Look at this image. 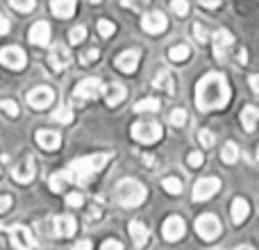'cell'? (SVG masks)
Returning a JSON list of instances; mask_svg holds the SVG:
<instances>
[{
    "label": "cell",
    "instance_id": "d590c367",
    "mask_svg": "<svg viewBox=\"0 0 259 250\" xmlns=\"http://www.w3.org/2000/svg\"><path fill=\"white\" fill-rule=\"evenodd\" d=\"M98 57H100V50H98V48H91V50H87V53L80 55V64L89 66V64H94Z\"/></svg>",
    "mask_w": 259,
    "mask_h": 250
},
{
    "label": "cell",
    "instance_id": "e575fe53",
    "mask_svg": "<svg viewBox=\"0 0 259 250\" xmlns=\"http://www.w3.org/2000/svg\"><path fill=\"white\" fill-rule=\"evenodd\" d=\"M189 116L184 109H173V114H170V125H175V128H182V125H187Z\"/></svg>",
    "mask_w": 259,
    "mask_h": 250
},
{
    "label": "cell",
    "instance_id": "9a60e30c",
    "mask_svg": "<svg viewBox=\"0 0 259 250\" xmlns=\"http://www.w3.org/2000/svg\"><path fill=\"white\" fill-rule=\"evenodd\" d=\"M139 62H141V53L139 50H123L116 57V68L123 73H134L139 68Z\"/></svg>",
    "mask_w": 259,
    "mask_h": 250
},
{
    "label": "cell",
    "instance_id": "4316f807",
    "mask_svg": "<svg viewBox=\"0 0 259 250\" xmlns=\"http://www.w3.org/2000/svg\"><path fill=\"white\" fill-rule=\"evenodd\" d=\"M221 159L225 161V164H234V161L239 159V146L234 141H228L223 146V152H221Z\"/></svg>",
    "mask_w": 259,
    "mask_h": 250
},
{
    "label": "cell",
    "instance_id": "83f0119b",
    "mask_svg": "<svg viewBox=\"0 0 259 250\" xmlns=\"http://www.w3.org/2000/svg\"><path fill=\"white\" fill-rule=\"evenodd\" d=\"M189 55H191V48H189L187 44H180V46H173L168 53V57L173 59V62H184V59H189Z\"/></svg>",
    "mask_w": 259,
    "mask_h": 250
},
{
    "label": "cell",
    "instance_id": "3957f363",
    "mask_svg": "<svg viewBox=\"0 0 259 250\" xmlns=\"http://www.w3.org/2000/svg\"><path fill=\"white\" fill-rule=\"evenodd\" d=\"M146 196H148V191L139 180L125 178V180H121L116 187V200L121 202L123 207H139L146 200Z\"/></svg>",
    "mask_w": 259,
    "mask_h": 250
},
{
    "label": "cell",
    "instance_id": "f1b7e54d",
    "mask_svg": "<svg viewBox=\"0 0 259 250\" xmlns=\"http://www.w3.org/2000/svg\"><path fill=\"white\" fill-rule=\"evenodd\" d=\"M161 187H164L166 193H173V196L182 193V182H180L178 178H164L161 180Z\"/></svg>",
    "mask_w": 259,
    "mask_h": 250
},
{
    "label": "cell",
    "instance_id": "ffe728a7",
    "mask_svg": "<svg viewBox=\"0 0 259 250\" xmlns=\"http://www.w3.org/2000/svg\"><path fill=\"white\" fill-rule=\"evenodd\" d=\"M127 232H130V237H132V241L137 248H143L148 243V239H150V230H148L143 223H139V221H132V223L127 225Z\"/></svg>",
    "mask_w": 259,
    "mask_h": 250
},
{
    "label": "cell",
    "instance_id": "44dd1931",
    "mask_svg": "<svg viewBox=\"0 0 259 250\" xmlns=\"http://www.w3.org/2000/svg\"><path fill=\"white\" fill-rule=\"evenodd\" d=\"M100 94H105V103L109 105V107H116V105H121L123 100H125V87L123 85H109V87H103V91Z\"/></svg>",
    "mask_w": 259,
    "mask_h": 250
},
{
    "label": "cell",
    "instance_id": "cb8c5ba5",
    "mask_svg": "<svg viewBox=\"0 0 259 250\" xmlns=\"http://www.w3.org/2000/svg\"><path fill=\"white\" fill-rule=\"evenodd\" d=\"M152 87H155V89H161L164 94H168V96L175 94L173 75H170V73H166V71H159V73H157L155 80H152Z\"/></svg>",
    "mask_w": 259,
    "mask_h": 250
},
{
    "label": "cell",
    "instance_id": "7a4b0ae2",
    "mask_svg": "<svg viewBox=\"0 0 259 250\" xmlns=\"http://www.w3.org/2000/svg\"><path fill=\"white\" fill-rule=\"evenodd\" d=\"M232 100V89L223 73H207L196 85V107L200 112H214L223 109Z\"/></svg>",
    "mask_w": 259,
    "mask_h": 250
},
{
    "label": "cell",
    "instance_id": "f6af8a7d",
    "mask_svg": "<svg viewBox=\"0 0 259 250\" xmlns=\"http://www.w3.org/2000/svg\"><path fill=\"white\" fill-rule=\"evenodd\" d=\"M71 250H94V243L87 241V239H82V241H77L75 246H73Z\"/></svg>",
    "mask_w": 259,
    "mask_h": 250
},
{
    "label": "cell",
    "instance_id": "d6a6232c",
    "mask_svg": "<svg viewBox=\"0 0 259 250\" xmlns=\"http://www.w3.org/2000/svg\"><path fill=\"white\" fill-rule=\"evenodd\" d=\"M98 32L103 39H107V36H112L114 32H116V25H114L112 21H107V18H100L98 21Z\"/></svg>",
    "mask_w": 259,
    "mask_h": 250
},
{
    "label": "cell",
    "instance_id": "b9f144b4",
    "mask_svg": "<svg viewBox=\"0 0 259 250\" xmlns=\"http://www.w3.org/2000/svg\"><path fill=\"white\" fill-rule=\"evenodd\" d=\"M100 250H123V243L118 239H107V241L100 246Z\"/></svg>",
    "mask_w": 259,
    "mask_h": 250
},
{
    "label": "cell",
    "instance_id": "f907efd6",
    "mask_svg": "<svg viewBox=\"0 0 259 250\" xmlns=\"http://www.w3.org/2000/svg\"><path fill=\"white\" fill-rule=\"evenodd\" d=\"M234 250H255V248H252V246H246V243H243V246H237Z\"/></svg>",
    "mask_w": 259,
    "mask_h": 250
},
{
    "label": "cell",
    "instance_id": "5b68a950",
    "mask_svg": "<svg viewBox=\"0 0 259 250\" xmlns=\"http://www.w3.org/2000/svg\"><path fill=\"white\" fill-rule=\"evenodd\" d=\"M196 232L205 241H214L221 234V221L216 214H200L196 221Z\"/></svg>",
    "mask_w": 259,
    "mask_h": 250
},
{
    "label": "cell",
    "instance_id": "c3c4849f",
    "mask_svg": "<svg viewBox=\"0 0 259 250\" xmlns=\"http://www.w3.org/2000/svg\"><path fill=\"white\" fill-rule=\"evenodd\" d=\"M139 5H141L139 0H123V7H134V9H137Z\"/></svg>",
    "mask_w": 259,
    "mask_h": 250
},
{
    "label": "cell",
    "instance_id": "d4e9b609",
    "mask_svg": "<svg viewBox=\"0 0 259 250\" xmlns=\"http://www.w3.org/2000/svg\"><path fill=\"white\" fill-rule=\"evenodd\" d=\"M257 118H259L257 107H255V105H248V107L241 112L243 130H246V132H255V128H257Z\"/></svg>",
    "mask_w": 259,
    "mask_h": 250
},
{
    "label": "cell",
    "instance_id": "603a6c76",
    "mask_svg": "<svg viewBox=\"0 0 259 250\" xmlns=\"http://www.w3.org/2000/svg\"><path fill=\"white\" fill-rule=\"evenodd\" d=\"M248 216H250V205H248V200L246 198H234L232 200V221L237 225H241Z\"/></svg>",
    "mask_w": 259,
    "mask_h": 250
},
{
    "label": "cell",
    "instance_id": "52a82bcc",
    "mask_svg": "<svg viewBox=\"0 0 259 250\" xmlns=\"http://www.w3.org/2000/svg\"><path fill=\"white\" fill-rule=\"evenodd\" d=\"M7 232H9V237H12V243L16 250H34L36 241H34V237H32L30 228L18 223V225H9Z\"/></svg>",
    "mask_w": 259,
    "mask_h": 250
},
{
    "label": "cell",
    "instance_id": "f35d334b",
    "mask_svg": "<svg viewBox=\"0 0 259 250\" xmlns=\"http://www.w3.org/2000/svg\"><path fill=\"white\" fill-rule=\"evenodd\" d=\"M82 202H84V196H82L80 191H71L66 196V205L68 207H82Z\"/></svg>",
    "mask_w": 259,
    "mask_h": 250
},
{
    "label": "cell",
    "instance_id": "7402d4cb",
    "mask_svg": "<svg viewBox=\"0 0 259 250\" xmlns=\"http://www.w3.org/2000/svg\"><path fill=\"white\" fill-rule=\"evenodd\" d=\"M50 12L57 18H71L75 14V0H50Z\"/></svg>",
    "mask_w": 259,
    "mask_h": 250
},
{
    "label": "cell",
    "instance_id": "d6986e66",
    "mask_svg": "<svg viewBox=\"0 0 259 250\" xmlns=\"http://www.w3.org/2000/svg\"><path fill=\"white\" fill-rule=\"evenodd\" d=\"M34 139L44 150H57V148L62 146V137H59V132H53V130H39V132L34 134Z\"/></svg>",
    "mask_w": 259,
    "mask_h": 250
},
{
    "label": "cell",
    "instance_id": "7bdbcfd3",
    "mask_svg": "<svg viewBox=\"0 0 259 250\" xmlns=\"http://www.w3.org/2000/svg\"><path fill=\"white\" fill-rule=\"evenodd\" d=\"M12 210V196H0V214Z\"/></svg>",
    "mask_w": 259,
    "mask_h": 250
},
{
    "label": "cell",
    "instance_id": "4fadbf2b",
    "mask_svg": "<svg viewBox=\"0 0 259 250\" xmlns=\"http://www.w3.org/2000/svg\"><path fill=\"white\" fill-rule=\"evenodd\" d=\"M211 39H214V53H216V59H219V62H223L225 55H228V50L232 48V44H234L232 32H230V30H216Z\"/></svg>",
    "mask_w": 259,
    "mask_h": 250
},
{
    "label": "cell",
    "instance_id": "277c9868",
    "mask_svg": "<svg viewBox=\"0 0 259 250\" xmlns=\"http://www.w3.org/2000/svg\"><path fill=\"white\" fill-rule=\"evenodd\" d=\"M132 137L137 139L139 143H148V146H150V143H157L164 137V130L155 121H139L132 125Z\"/></svg>",
    "mask_w": 259,
    "mask_h": 250
},
{
    "label": "cell",
    "instance_id": "5bb4252c",
    "mask_svg": "<svg viewBox=\"0 0 259 250\" xmlns=\"http://www.w3.org/2000/svg\"><path fill=\"white\" fill-rule=\"evenodd\" d=\"M34 173H36V169H34V157L32 155L25 157V164H18L12 169V178L18 184H30L34 180Z\"/></svg>",
    "mask_w": 259,
    "mask_h": 250
},
{
    "label": "cell",
    "instance_id": "ee69618b",
    "mask_svg": "<svg viewBox=\"0 0 259 250\" xmlns=\"http://www.w3.org/2000/svg\"><path fill=\"white\" fill-rule=\"evenodd\" d=\"M7 32H9V18L5 16L3 12H0V36L7 34Z\"/></svg>",
    "mask_w": 259,
    "mask_h": 250
},
{
    "label": "cell",
    "instance_id": "7dc6e473",
    "mask_svg": "<svg viewBox=\"0 0 259 250\" xmlns=\"http://www.w3.org/2000/svg\"><path fill=\"white\" fill-rule=\"evenodd\" d=\"M219 3H221V0H202V7L214 9V7H219Z\"/></svg>",
    "mask_w": 259,
    "mask_h": 250
},
{
    "label": "cell",
    "instance_id": "30bf717a",
    "mask_svg": "<svg viewBox=\"0 0 259 250\" xmlns=\"http://www.w3.org/2000/svg\"><path fill=\"white\" fill-rule=\"evenodd\" d=\"M55 100V91L50 87H34V89L27 94V105L34 109H46L50 107Z\"/></svg>",
    "mask_w": 259,
    "mask_h": 250
},
{
    "label": "cell",
    "instance_id": "816d5d0a",
    "mask_svg": "<svg viewBox=\"0 0 259 250\" xmlns=\"http://www.w3.org/2000/svg\"><path fill=\"white\" fill-rule=\"evenodd\" d=\"M89 3H96V5H98V3H100V0H89Z\"/></svg>",
    "mask_w": 259,
    "mask_h": 250
},
{
    "label": "cell",
    "instance_id": "e0dca14e",
    "mask_svg": "<svg viewBox=\"0 0 259 250\" xmlns=\"http://www.w3.org/2000/svg\"><path fill=\"white\" fill-rule=\"evenodd\" d=\"M55 234L57 237H73L77 232V221L73 219L71 214H62V216H55Z\"/></svg>",
    "mask_w": 259,
    "mask_h": 250
},
{
    "label": "cell",
    "instance_id": "484cf974",
    "mask_svg": "<svg viewBox=\"0 0 259 250\" xmlns=\"http://www.w3.org/2000/svg\"><path fill=\"white\" fill-rule=\"evenodd\" d=\"M159 107H161V103L157 98H143V100H139L137 105H134V112L137 114H146V112H159Z\"/></svg>",
    "mask_w": 259,
    "mask_h": 250
},
{
    "label": "cell",
    "instance_id": "836d02e7",
    "mask_svg": "<svg viewBox=\"0 0 259 250\" xmlns=\"http://www.w3.org/2000/svg\"><path fill=\"white\" fill-rule=\"evenodd\" d=\"M9 3H12V7L16 9V12L27 14V12H32V9H34L36 0H9Z\"/></svg>",
    "mask_w": 259,
    "mask_h": 250
},
{
    "label": "cell",
    "instance_id": "bcb514c9",
    "mask_svg": "<svg viewBox=\"0 0 259 250\" xmlns=\"http://www.w3.org/2000/svg\"><path fill=\"white\" fill-rule=\"evenodd\" d=\"M250 87L255 94H259V75H250Z\"/></svg>",
    "mask_w": 259,
    "mask_h": 250
},
{
    "label": "cell",
    "instance_id": "8d00e7d4",
    "mask_svg": "<svg viewBox=\"0 0 259 250\" xmlns=\"http://www.w3.org/2000/svg\"><path fill=\"white\" fill-rule=\"evenodd\" d=\"M198 141H200L202 148H211L216 141V137L209 132V130H200V134H198Z\"/></svg>",
    "mask_w": 259,
    "mask_h": 250
},
{
    "label": "cell",
    "instance_id": "74e56055",
    "mask_svg": "<svg viewBox=\"0 0 259 250\" xmlns=\"http://www.w3.org/2000/svg\"><path fill=\"white\" fill-rule=\"evenodd\" d=\"M170 7H173V12L178 14V16H187L189 14V3L187 0H170Z\"/></svg>",
    "mask_w": 259,
    "mask_h": 250
},
{
    "label": "cell",
    "instance_id": "681fc988",
    "mask_svg": "<svg viewBox=\"0 0 259 250\" xmlns=\"http://www.w3.org/2000/svg\"><path fill=\"white\" fill-rule=\"evenodd\" d=\"M248 62V53L246 50H239V64H246Z\"/></svg>",
    "mask_w": 259,
    "mask_h": 250
},
{
    "label": "cell",
    "instance_id": "60d3db41",
    "mask_svg": "<svg viewBox=\"0 0 259 250\" xmlns=\"http://www.w3.org/2000/svg\"><path fill=\"white\" fill-rule=\"evenodd\" d=\"M202 161H205V157H202V152H189L187 157V164L191 166V169H200Z\"/></svg>",
    "mask_w": 259,
    "mask_h": 250
},
{
    "label": "cell",
    "instance_id": "8fae6325",
    "mask_svg": "<svg viewBox=\"0 0 259 250\" xmlns=\"http://www.w3.org/2000/svg\"><path fill=\"white\" fill-rule=\"evenodd\" d=\"M184 232H187V225H184V221L180 216H168L164 221V225H161V237L166 241H178V239L184 237Z\"/></svg>",
    "mask_w": 259,
    "mask_h": 250
},
{
    "label": "cell",
    "instance_id": "ac0fdd59",
    "mask_svg": "<svg viewBox=\"0 0 259 250\" xmlns=\"http://www.w3.org/2000/svg\"><path fill=\"white\" fill-rule=\"evenodd\" d=\"M30 41L34 46H41V48H46V46L50 44V25L46 21H39L34 23V25L30 27Z\"/></svg>",
    "mask_w": 259,
    "mask_h": 250
},
{
    "label": "cell",
    "instance_id": "ab89813d",
    "mask_svg": "<svg viewBox=\"0 0 259 250\" xmlns=\"http://www.w3.org/2000/svg\"><path fill=\"white\" fill-rule=\"evenodd\" d=\"M193 36H196L198 44H207V41H209V34H207V30L200 25V23H196V25H193Z\"/></svg>",
    "mask_w": 259,
    "mask_h": 250
},
{
    "label": "cell",
    "instance_id": "ba28073f",
    "mask_svg": "<svg viewBox=\"0 0 259 250\" xmlns=\"http://www.w3.org/2000/svg\"><path fill=\"white\" fill-rule=\"evenodd\" d=\"M100 91H103V82H100L98 77H87V80L77 82V87H75V91H73V96H75V100L84 103V100L98 98Z\"/></svg>",
    "mask_w": 259,
    "mask_h": 250
},
{
    "label": "cell",
    "instance_id": "9c48e42d",
    "mask_svg": "<svg viewBox=\"0 0 259 250\" xmlns=\"http://www.w3.org/2000/svg\"><path fill=\"white\" fill-rule=\"evenodd\" d=\"M221 189V180L219 178H202L193 184V200L202 202V200H209L211 196H216Z\"/></svg>",
    "mask_w": 259,
    "mask_h": 250
},
{
    "label": "cell",
    "instance_id": "f546056e",
    "mask_svg": "<svg viewBox=\"0 0 259 250\" xmlns=\"http://www.w3.org/2000/svg\"><path fill=\"white\" fill-rule=\"evenodd\" d=\"M84 39H87V27H84V25H75L71 32H68V41H71L73 46L82 44Z\"/></svg>",
    "mask_w": 259,
    "mask_h": 250
},
{
    "label": "cell",
    "instance_id": "7c38bea8",
    "mask_svg": "<svg viewBox=\"0 0 259 250\" xmlns=\"http://www.w3.org/2000/svg\"><path fill=\"white\" fill-rule=\"evenodd\" d=\"M166 27H168V21L161 12H150L141 18V30L148 34H161Z\"/></svg>",
    "mask_w": 259,
    "mask_h": 250
},
{
    "label": "cell",
    "instance_id": "4dcf8cb0",
    "mask_svg": "<svg viewBox=\"0 0 259 250\" xmlns=\"http://www.w3.org/2000/svg\"><path fill=\"white\" fill-rule=\"evenodd\" d=\"M53 118H55V121H59V123H64V125L71 123L73 121V109L68 107V105H62V107L53 114Z\"/></svg>",
    "mask_w": 259,
    "mask_h": 250
},
{
    "label": "cell",
    "instance_id": "1f68e13d",
    "mask_svg": "<svg viewBox=\"0 0 259 250\" xmlns=\"http://www.w3.org/2000/svg\"><path fill=\"white\" fill-rule=\"evenodd\" d=\"M0 112L3 114H7V116H18V112H21V109H18V105L14 103V100H9V98H5V100H0Z\"/></svg>",
    "mask_w": 259,
    "mask_h": 250
},
{
    "label": "cell",
    "instance_id": "6da1fadb",
    "mask_svg": "<svg viewBox=\"0 0 259 250\" xmlns=\"http://www.w3.org/2000/svg\"><path fill=\"white\" fill-rule=\"evenodd\" d=\"M114 157V152H96V155H87V157H80V159L71 161L64 171L59 173H53L50 175V189L55 193L64 191L66 184H77V187H84L96 173L107 166V161Z\"/></svg>",
    "mask_w": 259,
    "mask_h": 250
},
{
    "label": "cell",
    "instance_id": "2e32d148",
    "mask_svg": "<svg viewBox=\"0 0 259 250\" xmlns=\"http://www.w3.org/2000/svg\"><path fill=\"white\" fill-rule=\"evenodd\" d=\"M48 64L53 71H64V68L71 64V53H68V48H64V46H55L53 50H50L48 55Z\"/></svg>",
    "mask_w": 259,
    "mask_h": 250
},
{
    "label": "cell",
    "instance_id": "8992f818",
    "mask_svg": "<svg viewBox=\"0 0 259 250\" xmlns=\"http://www.w3.org/2000/svg\"><path fill=\"white\" fill-rule=\"evenodd\" d=\"M0 64L12 68V71H21L27 64V55H25V50H21L18 46H7V48L0 50Z\"/></svg>",
    "mask_w": 259,
    "mask_h": 250
}]
</instances>
